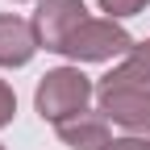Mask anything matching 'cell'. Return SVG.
<instances>
[{"label":"cell","mask_w":150,"mask_h":150,"mask_svg":"<svg viewBox=\"0 0 150 150\" xmlns=\"http://www.w3.org/2000/svg\"><path fill=\"white\" fill-rule=\"evenodd\" d=\"M96 104H100V112L112 125L125 129V134H150V83L138 79L125 63L112 67L96 83Z\"/></svg>","instance_id":"6da1fadb"},{"label":"cell","mask_w":150,"mask_h":150,"mask_svg":"<svg viewBox=\"0 0 150 150\" xmlns=\"http://www.w3.org/2000/svg\"><path fill=\"white\" fill-rule=\"evenodd\" d=\"M92 96H96V88H92V79L79 67H54V71L42 75V83H38L33 108H38L42 121L63 125L71 117H79V112H88V100Z\"/></svg>","instance_id":"7a4b0ae2"},{"label":"cell","mask_w":150,"mask_h":150,"mask_svg":"<svg viewBox=\"0 0 150 150\" xmlns=\"http://www.w3.org/2000/svg\"><path fill=\"white\" fill-rule=\"evenodd\" d=\"M134 46H138V42H134L117 21H108V17H104V21L88 17V21L71 33V42L63 46V54H67L71 63H108V59H121V54L129 59Z\"/></svg>","instance_id":"3957f363"},{"label":"cell","mask_w":150,"mask_h":150,"mask_svg":"<svg viewBox=\"0 0 150 150\" xmlns=\"http://www.w3.org/2000/svg\"><path fill=\"white\" fill-rule=\"evenodd\" d=\"M88 21V8L83 0H38V13H33V33H38V46H46L54 54H63V46L71 42V33Z\"/></svg>","instance_id":"277c9868"},{"label":"cell","mask_w":150,"mask_h":150,"mask_svg":"<svg viewBox=\"0 0 150 150\" xmlns=\"http://www.w3.org/2000/svg\"><path fill=\"white\" fill-rule=\"evenodd\" d=\"M38 50V33L33 21L13 13H0V67H25Z\"/></svg>","instance_id":"5b68a950"},{"label":"cell","mask_w":150,"mask_h":150,"mask_svg":"<svg viewBox=\"0 0 150 150\" xmlns=\"http://www.w3.org/2000/svg\"><path fill=\"white\" fill-rule=\"evenodd\" d=\"M59 129V138L71 146V150H104L112 138H108V117L104 112H79V117H71Z\"/></svg>","instance_id":"8992f818"},{"label":"cell","mask_w":150,"mask_h":150,"mask_svg":"<svg viewBox=\"0 0 150 150\" xmlns=\"http://www.w3.org/2000/svg\"><path fill=\"white\" fill-rule=\"evenodd\" d=\"M150 0H100V8L108 13V21H117V17H138Z\"/></svg>","instance_id":"52a82bcc"},{"label":"cell","mask_w":150,"mask_h":150,"mask_svg":"<svg viewBox=\"0 0 150 150\" xmlns=\"http://www.w3.org/2000/svg\"><path fill=\"white\" fill-rule=\"evenodd\" d=\"M125 67L134 71L138 79H146V83H150V42H138V46H134V54L125 59Z\"/></svg>","instance_id":"ba28073f"},{"label":"cell","mask_w":150,"mask_h":150,"mask_svg":"<svg viewBox=\"0 0 150 150\" xmlns=\"http://www.w3.org/2000/svg\"><path fill=\"white\" fill-rule=\"evenodd\" d=\"M13 112H17V96H13V88L0 79V125L13 121Z\"/></svg>","instance_id":"9c48e42d"},{"label":"cell","mask_w":150,"mask_h":150,"mask_svg":"<svg viewBox=\"0 0 150 150\" xmlns=\"http://www.w3.org/2000/svg\"><path fill=\"white\" fill-rule=\"evenodd\" d=\"M104 150H150V142H142V138H112Z\"/></svg>","instance_id":"30bf717a"},{"label":"cell","mask_w":150,"mask_h":150,"mask_svg":"<svg viewBox=\"0 0 150 150\" xmlns=\"http://www.w3.org/2000/svg\"><path fill=\"white\" fill-rule=\"evenodd\" d=\"M13 4H29V0H13Z\"/></svg>","instance_id":"8fae6325"},{"label":"cell","mask_w":150,"mask_h":150,"mask_svg":"<svg viewBox=\"0 0 150 150\" xmlns=\"http://www.w3.org/2000/svg\"><path fill=\"white\" fill-rule=\"evenodd\" d=\"M0 150H4V142H0Z\"/></svg>","instance_id":"7c38bea8"}]
</instances>
